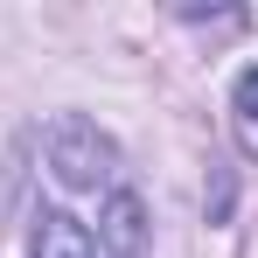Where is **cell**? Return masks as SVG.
Listing matches in <instances>:
<instances>
[{
  "label": "cell",
  "instance_id": "cell-4",
  "mask_svg": "<svg viewBox=\"0 0 258 258\" xmlns=\"http://www.w3.org/2000/svg\"><path fill=\"white\" fill-rule=\"evenodd\" d=\"M237 140H244V154H258V70H244L237 77Z\"/></svg>",
  "mask_w": 258,
  "mask_h": 258
},
{
  "label": "cell",
  "instance_id": "cell-3",
  "mask_svg": "<svg viewBox=\"0 0 258 258\" xmlns=\"http://www.w3.org/2000/svg\"><path fill=\"white\" fill-rule=\"evenodd\" d=\"M35 258H98V244L70 210H42L35 216Z\"/></svg>",
  "mask_w": 258,
  "mask_h": 258
},
{
  "label": "cell",
  "instance_id": "cell-1",
  "mask_svg": "<svg viewBox=\"0 0 258 258\" xmlns=\"http://www.w3.org/2000/svg\"><path fill=\"white\" fill-rule=\"evenodd\" d=\"M49 168H56V181L63 188H98L105 174H112V140L91 126V119H56L49 126Z\"/></svg>",
  "mask_w": 258,
  "mask_h": 258
},
{
  "label": "cell",
  "instance_id": "cell-2",
  "mask_svg": "<svg viewBox=\"0 0 258 258\" xmlns=\"http://www.w3.org/2000/svg\"><path fill=\"white\" fill-rule=\"evenodd\" d=\"M105 244H112V258H140L147 251V210H140V196L133 188H112V203H105Z\"/></svg>",
  "mask_w": 258,
  "mask_h": 258
}]
</instances>
